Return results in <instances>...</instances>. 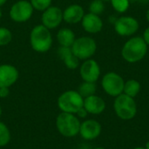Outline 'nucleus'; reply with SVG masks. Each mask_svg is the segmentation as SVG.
<instances>
[{
	"label": "nucleus",
	"instance_id": "obj_1",
	"mask_svg": "<svg viewBox=\"0 0 149 149\" xmlns=\"http://www.w3.org/2000/svg\"><path fill=\"white\" fill-rule=\"evenodd\" d=\"M148 46L142 37H132L123 45L121 56L128 63H137L145 58Z\"/></svg>",
	"mask_w": 149,
	"mask_h": 149
},
{
	"label": "nucleus",
	"instance_id": "obj_2",
	"mask_svg": "<svg viewBox=\"0 0 149 149\" xmlns=\"http://www.w3.org/2000/svg\"><path fill=\"white\" fill-rule=\"evenodd\" d=\"M80 121L73 113L61 112L56 119V127L59 134L66 138H72L79 134Z\"/></svg>",
	"mask_w": 149,
	"mask_h": 149
},
{
	"label": "nucleus",
	"instance_id": "obj_3",
	"mask_svg": "<svg viewBox=\"0 0 149 149\" xmlns=\"http://www.w3.org/2000/svg\"><path fill=\"white\" fill-rule=\"evenodd\" d=\"M113 108L117 116L124 120H132L137 113V105L134 98L125 93H121L116 97Z\"/></svg>",
	"mask_w": 149,
	"mask_h": 149
},
{
	"label": "nucleus",
	"instance_id": "obj_4",
	"mask_svg": "<svg viewBox=\"0 0 149 149\" xmlns=\"http://www.w3.org/2000/svg\"><path fill=\"white\" fill-rule=\"evenodd\" d=\"M58 106L61 112L76 114L84 107V98L78 91H66L58 97Z\"/></svg>",
	"mask_w": 149,
	"mask_h": 149
},
{
	"label": "nucleus",
	"instance_id": "obj_5",
	"mask_svg": "<svg viewBox=\"0 0 149 149\" xmlns=\"http://www.w3.org/2000/svg\"><path fill=\"white\" fill-rule=\"evenodd\" d=\"M52 43V35L49 29L45 25H37L32 29L31 32V44L35 51L45 52L51 48Z\"/></svg>",
	"mask_w": 149,
	"mask_h": 149
},
{
	"label": "nucleus",
	"instance_id": "obj_6",
	"mask_svg": "<svg viewBox=\"0 0 149 149\" xmlns=\"http://www.w3.org/2000/svg\"><path fill=\"white\" fill-rule=\"evenodd\" d=\"M71 48L79 59H89L94 55L97 45L93 38L90 37H81L75 39Z\"/></svg>",
	"mask_w": 149,
	"mask_h": 149
},
{
	"label": "nucleus",
	"instance_id": "obj_7",
	"mask_svg": "<svg viewBox=\"0 0 149 149\" xmlns=\"http://www.w3.org/2000/svg\"><path fill=\"white\" fill-rule=\"evenodd\" d=\"M101 85L103 90L108 95L112 97H117L123 93L125 81L120 74L111 72L104 75Z\"/></svg>",
	"mask_w": 149,
	"mask_h": 149
},
{
	"label": "nucleus",
	"instance_id": "obj_8",
	"mask_svg": "<svg viewBox=\"0 0 149 149\" xmlns=\"http://www.w3.org/2000/svg\"><path fill=\"white\" fill-rule=\"evenodd\" d=\"M140 28L139 22L136 18L129 16H122L116 19L114 30L120 36L131 37L134 35Z\"/></svg>",
	"mask_w": 149,
	"mask_h": 149
},
{
	"label": "nucleus",
	"instance_id": "obj_9",
	"mask_svg": "<svg viewBox=\"0 0 149 149\" xmlns=\"http://www.w3.org/2000/svg\"><path fill=\"white\" fill-rule=\"evenodd\" d=\"M33 12V7L27 1H18L12 5L10 16L16 22H24L28 20Z\"/></svg>",
	"mask_w": 149,
	"mask_h": 149
},
{
	"label": "nucleus",
	"instance_id": "obj_10",
	"mask_svg": "<svg viewBox=\"0 0 149 149\" xmlns=\"http://www.w3.org/2000/svg\"><path fill=\"white\" fill-rule=\"evenodd\" d=\"M100 75V68L94 59H86L80 67V76L84 81L95 83Z\"/></svg>",
	"mask_w": 149,
	"mask_h": 149
},
{
	"label": "nucleus",
	"instance_id": "obj_11",
	"mask_svg": "<svg viewBox=\"0 0 149 149\" xmlns=\"http://www.w3.org/2000/svg\"><path fill=\"white\" fill-rule=\"evenodd\" d=\"M101 134V125L95 120H87L80 124L79 134L84 140L93 141Z\"/></svg>",
	"mask_w": 149,
	"mask_h": 149
},
{
	"label": "nucleus",
	"instance_id": "obj_12",
	"mask_svg": "<svg viewBox=\"0 0 149 149\" xmlns=\"http://www.w3.org/2000/svg\"><path fill=\"white\" fill-rule=\"evenodd\" d=\"M63 19V12L58 7L47 8L42 15L43 25L48 29L57 27Z\"/></svg>",
	"mask_w": 149,
	"mask_h": 149
},
{
	"label": "nucleus",
	"instance_id": "obj_13",
	"mask_svg": "<svg viewBox=\"0 0 149 149\" xmlns=\"http://www.w3.org/2000/svg\"><path fill=\"white\" fill-rule=\"evenodd\" d=\"M18 78L17 70L10 65H0V87H10Z\"/></svg>",
	"mask_w": 149,
	"mask_h": 149
},
{
	"label": "nucleus",
	"instance_id": "obj_14",
	"mask_svg": "<svg viewBox=\"0 0 149 149\" xmlns=\"http://www.w3.org/2000/svg\"><path fill=\"white\" fill-rule=\"evenodd\" d=\"M81 22L84 30L89 33H98L103 27V22L100 16L90 12L84 15Z\"/></svg>",
	"mask_w": 149,
	"mask_h": 149
},
{
	"label": "nucleus",
	"instance_id": "obj_15",
	"mask_svg": "<svg viewBox=\"0 0 149 149\" xmlns=\"http://www.w3.org/2000/svg\"><path fill=\"white\" fill-rule=\"evenodd\" d=\"M84 108L91 114H100L106 108L104 100L97 95H92L84 99Z\"/></svg>",
	"mask_w": 149,
	"mask_h": 149
},
{
	"label": "nucleus",
	"instance_id": "obj_16",
	"mask_svg": "<svg viewBox=\"0 0 149 149\" xmlns=\"http://www.w3.org/2000/svg\"><path fill=\"white\" fill-rule=\"evenodd\" d=\"M85 15L84 9L79 4H72L67 7L63 13V19L70 24H76L82 20Z\"/></svg>",
	"mask_w": 149,
	"mask_h": 149
},
{
	"label": "nucleus",
	"instance_id": "obj_17",
	"mask_svg": "<svg viewBox=\"0 0 149 149\" xmlns=\"http://www.w3.org/2000/svg\"><path fill=\"white\" fill-rule=\"evenodd\" d=\"M59 58L64 61L65 65L69 69H76L79 65V58L74 55L71 47L60 46L58 51Z\"/></svg>",
	"mask_w": 149,
	"mask_h": 149
},
{
	"label": "nucleus",
	"instance_id": "obj_18",
	"mask_svg": "<svg viewBox=\"0 0 149 149\" xmlns=\"http://www.w3.org/2000/svg\"><path fill=\"white\" fill-rule=\"evenodd\" d=\"M58 41L61 46L71 47L75 41V35L70 29L64 28L58 32Z\"/></svg>",
	"mask_w": 149,
	"mask_h": 149
},
{
	"label": "nucleus",
	"instance_id": "obj_19",
	"mask_svg": "<svg viewBox=\"0 0 149 149\" xmlns=\"http://www.w3.org/2000/svg\"><path fill=\"white\" fill-rule=\"evenodd\" d=\"M141 91V84L135 79H129L125 82L123 93L132 98H134L138 95Z\"/></svg>",
	"mask_w": 149,
	"mask_h": 149
},
{
	"label": "nucleus",
	"instance_id": "obj_20",
	"mask_svg": "<svg viewBox=\"0 0 149 149\" xmlns=\"http://www.w3.org/2000/svg\"><path fill=\"white\" fill-rule=\"evenodd\" d=\"M96 85L93 82H86L84 81L78 89V93L83 97V98H87L89 96L94 95L96 93Z\"/></svg>",
	"mask_w": 149,
	"mask_h": 149
},
{
	"label": "nucleus",
	"instance_id": "obj_21",
	"mask_svg": "<svg viewBox=\"0 0 149 149\" xmlns=\"http://www.w3.org/2000/svg\"><path fill=\"white\" fill-rule=\"evenodd\" d=\"M10 141V132L8 127L0 121V148L9 144Z\"/></svg>",
	"mask_w": 149,
	"mask_h": 149
},
{
	"label": "nucleus",
	"instance_id": "obj_22",
	"mask_svg": "<svg viewBox=\"0 0 149 149\" xmlns=\"http://www.w3.org/2000/svg\"><path fill=\"white\" fill-rule=\"evenodd\" d=\"M111 4L115 11L124 13L129 9L130 2L129 0H111Z\"/></svg>",
	"mask_w": 149,
	"mask_h": 149
},
{
	"label": "nucleus",
	"instance_id": "obj_23",
	"mask_svg": "<svg viewBox=\"0 0 149 149\" xmlns=\"http://www.w3.org/2000/svg\"><path fill=\"white\" fill-rule=\"evenodd\" d=\"M89 10H90V13L100 16L105 10L104 2L101 1V0H93V1H92L90 5H89Z\"/></svg>",
	"mask_w": 149,
	"mask_h": 149
},
{
	"label": "nucleus",
	"instance_id": "obj_24",
	"mask_svg": "<svg viewBox=\"0 0 149 149\" xmlns=\"http://www.w3.org/2000/svg\"><path fill=\"white\" fill-rule=\"evenodd\" d=\"M11 33L10 31L3 27L0 28V45H5L9 44L11 40Z\"/></svg>",
	"mask_w": 149,
	"mask_h": 149
},
{
	"label": "nucleus",
	"instance_id": "obj_25",
	"mask_svg": "<svg viewBox=\"0 0 149 149\" xmlns=\"http://www.w3.org/2000/svg\"><path fill=\"white\" fill-rule=\"evenodd\" d=\"M52 0H31V5L33 8L38 10H45L50 7Z\"/></svg>",
	"mask_w": 149,
	"mask_h": 149
},
{
	"label": "nucleus",
	"instance_id": "obj_26",
	"mask_svg": "<svg viewBox=\"0 0 149 149\" xmlns=\"http://www.w3.org/2000/svg\"><path fill=\"white\" fill-rule=\"evenodd\" d=\"M9 93V87H0V98H6Z\"/></svg>",
	"mask_w": 149,
	"mask_h": 149
},
{
	"label": "nucleus",
	"instance_id": "obj_27",
	"mask_svg": "<svg viewBox=\"0 0 149 149\" xmlns=\"http://www.w3.org/2000/svg\"><path fill=\"white\" fill-rule=\"evenodd\" d=\"M87 111L84 108V107H82V108H80L77 113H76V114L79 117V118H86V116H87Z\"/></svg>",
	"mask_w": 149,
	"mask_h": 149
},
{
	"label": "nucleus",
	"instance_id": "obj_28",
	"mask_svg": "<svg viewBox=\"0 0 149 149\" xmlns=\"http://www.w3.org/2000/svg\"><path fill=\"white\" fill-rule=\"evenodd\" d=\"M143 39L145 40V42L147 43V45H149V26L144 31V33H143Z\"/></svg>",
	"mask_w": 149,
	"mask_h": 149
},
{
	"label": "nucleus",
	"instance_id": "obj_29",
	"mask_svg": "<svg viewBox=\"0 0 149 149\" xmlns=\"http://www.w3.org/2000/svg\"><path fill=\"white\" fill-rule=\"evenodd\" d=\"M146 18H147L148 22L149 23V8L148 9V10H147V13H146Z\"/></svg>",
	"mask_w": 149,
	"mask_h": 149
},
{
	"label": "nucleus",
	"instance_id": "obj_30",
	"mask_svg": "<svg viewBox=\"0 0 149 149\" xmlns=\"http://www.w3.org/2000/svg\"><path fill=\"white\" fill-rule=\"evenodd\" d=\"M5 2H6V0H0V6L3 5Z\"/></svg>",
	"mask_w": 149,
	"mask_h": 149
},
{
	"label": "nucleus",
	"instance_id": "obj_31",
	"mask_svg": "<svg viewBox=\"0 0 149 149\" xmlns=\"http://www.w3.org/2000/svg\"><path fill=\"white\" fill-rule=\"evenodd\" d=\"M146 149H149V141H148L147 145H146Z\"/></svg>",
	"mask_w": 149,
	"mask_h": 149
},
{
	"label": "nucleus",
	"instance_id": "obj_32",
	"mask_svg": "<svg viewBox=\"0 0 149 149\" xmlns=\"http://www.w3.org/2000/svg\"><path fill=\"white\" fill-rule=\"evenodd\" d=\"M134 149H146V148H141V147H138V148H135Z\"/></svg>",
	"mask_w": 149,
	"mask_h": 149
},
{
	"label": "nucleus",
	"instance_id": "obj_33",
	"mask_svg": "<svg viewBox=\"0 0 149 149\" xmlns=\"http://www.w3.org/2000/svg\"><path fill=\"white\" fill-rule=\"evenodd\" d=\"M93 149H105L104 148H101V147H98V148H95Z\"/></svg>",
	"mask_w": 149,
	"mask_h": 149
},
{
	"label": "nucleus",
	"instance_id": "obj_34",
	"mask_svg": "<svg viewBox=\"0 0 149 149\" xmlns=\"http://www.w3.org/2000/svg\"><path fill=\"white\" fill-rule=\"evenodd\" d=\"M1 114H2V107L0 106V117H1Z\"/></svg>",
	"mask_w": 149,
	"mask_h": 149
},
{
	"label": "nucleus",
	"instance_id": "obj_35",
	"mask_svg": "<svg viewBox=\"0 0 149 149\" xmlns=\"http://www.w3.org/2000/svg\"><path fill=\"white\" fill-rule=\"evenodd\" d=\"M1 17H2V11H1V10H0V18H1Z\"/></svg>",
	"mask_w": 149,
	"mask_h": 149
},
{
	"label": "nucleus",
	"instance_id": "obj_36",
	"mask_svg": "<svg viewBox=\"0 0 149 149\" xmlns=\"http://www.w3.org/2000/svg\"><path fill=\"white\" fill-rule=\"evenodd\" d=\"M101 1H103V2H107V1H111V0H101Z\"/></svg>",
	"mask_w": 149,
	"mask_h": 149
},
{
	"label": "nucleus",
	"instance_id": "obj_37",
	"mask_svg": "<svg viewBox=\"0 0 149 149\" xmlns=\"http://www.w3.org/2000/svg\"><path fill=\"white\" fill-rule=\"evenodd\" d=\"M79 149H82V148H79Z\"/></svg>",
	"mask_w": 149,
	"mask_h": 149
}]
</instances>
